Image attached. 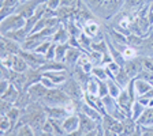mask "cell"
Here are the masks:
<instances>
[{"label":"cell","instance_id":"18","mask_svg":"<svg viewBox=\"0 0 153 136\" xmlns=\"http://www.w3.org/2000/svg\"><path fill=\"white\" fill-rule=\"evenodd\" d=\"M81 112H82V113H85L86 116H89V117L94 118L96 121L101 123V120H102V114L100 113V112L97 110L96 108H93L92 105L86 104L85 101H82V104H81Z\"/></svg>","mask_w":153,"mask_h":136},{"label":"cell","instance_id":"33","mask_svg":"<svg viewBox=\"0 0 153 136\" xmlns=\"http://www.w3.org/2000/svg\"><path fill=\"white\" fill-rule=\"evenodd\" d=\"M122 54H123V57H124V60H126V61H127V60H133V59H135V57H137V54H138L137 48L127 45V46L122 51Z\"/></svg>","mask_w":153,"mask_h":136},{"label":"cell","instance_id":"47","mask_svg":"<svg viewBox=\"0 0 153 136\" xmlns=\"http://www.w3.org/2000/svg\"><path fill=\"white\" fill-rule=\"evenodd\" d=\"M0 1H4V0H0Z\"/></svg>","mask_w":153,"mask_h":136},{"label":"cell","instance_id":"15","mask_svg":"<svg viewBox=\"0 0 153 136\" xmlns=\"http://www.w3.org/2000/svg\"><path fill=\"white\" fill-rule=\"evenodd\" d=\"M81 53H82V49L81 48H76V46H71L68 48L67 51V54H66V60H64V64L67 67H74L76 65V61L79 59Z\"/></svg>","mask_w":153,"mask_h":136},{"label":"cell","instance_id":"11","mask_svg":"<svg viewBox=\"0 0 153 136\" xmlns=\"http://www.w3.org/2000/svg\"><path fill=\"white\" fill-rule=\"evenodd\" d=\"M79 128V114H70L63 120V129L66 135H73Z\"/></svg>","mask_w":153,"mask_h":136},{"label":"cell","instance_id":"38","mask_svg":"<svg viewBox=\"0 0 153 136\" xmlns=\"http://www.w3.org/2000/svg\"><path fill=\"white\" fill-rule=\"evenodd\" d=\"M55 56H56V44L52 42L48 52L45 53V57H47V60H55Z\"/></svg>","mask_w":153,"mask_h":136},{"label":"cell","instance_id":"40","mask_svg":"<svg viewBox=\"0 0 153 136\" xmlns=\"http://www.w3.org/2000/svg\"><path fill=\"white\" fill-rule=\"evenodd\" d=\"M14 106V104H11V102L8 101H4V99H1V104H0V113L1 114H6L7 112L10 110V109Z\"/></svg>","mask_w":153,"mask_h":136},{"label":"cell","instance_id":"10","mask_svg":"<svg viewBox=\"0 0 153 136\" xmlns=\"http://www.w3.org/2000/svg\"><path fill=\"white\" fill-rule=\"evenodd\" d=\"M124 71L128 74V76H130L131 79H135V78H138V75L141 74V71H142V61H141V59H133V60H127L126 61V64L123 65Z\"/></svg>","mask_w":153,"mask_h":136},{"label":"cell","instance_id":"39","mask_svg":"<svg viewBox=\"0 0 153 136\" xmlns=\"http://www.w3.org/2000/svg\"><path fill=\"white\" fill-rule=\"evenodd\" d=\"M45 3H47V7L51 10H59L62 6V0H45Z\"/></svg>","mask_w":153,"mask_h":136},{"label":"cell","instance_id":"46","mask_svg":"<svg viewBox=\"0 0 153 136\" xmlns=\"http://www.w3.org/2000/svg\"><path fill=\"white\" fill-rule=\"evenodd\" d=\"M22 1H26V0H21V3H22Z\"/></svg>","mask_w":153,"mask_h":136},{"label":"cell","instance_id":"35","mask_svg":"<svg viewBox=\"0 0 153 136\" xmlns=\"http://www.w3.org/2000/svg\"><path fill=\"white\" fill-rule=\"evenodd\" d=\"M108 85H107V80H100L99 79V97L102 98L105 95H108Z\"/></svg>","mask_w":153,"mask_h":136},{"label":"cell","instance_id":"26","mask_svg":"<svg viewBox=\"0 0 153 136\" xmlns=\"http://www.w3.org/2000/svg\"><path fill=\"white\" fill-rule=\"evenodd\" d=\"M68 48H70V44H56V56H55V60L59 61V63H64Z\"/></svg>","mask_w":153,"mask_h":136},{"label":"cell","instance_id":"20","mask_svg":"<svg viewBox=\"0 0 153 136\" xmlns=\"http://www.w3.org/2000/svg\"><path fill=\"white\" fill-rule=\"evenodd\" d=\"M4 35H6V37H8V38H11V40H14V41H16L18 44L22 45L23 42H25V40L27 38L29 32L26 30L25 27H22V29H18V30H14V32L7 33V34H4Z\"/></svg>","mask_w":153,"mask_h":136},{"label":"cell","instance_id":"34","mask_svg":"<svg viewBox=\"0 0 153 136\" xmlns=\"http://www.w3.org/2000/svg\"><path fill=\"white\" fill-rule=\"evenodd\" d=\"M140 48L146 52L148 56H149V57H152V56H153V37L146 38V40H143L142 45H141Z\"/></svg>","mask_w":153,"mask_h":136},{"label":"cell","instance_id":"16","mask_svg":"<svg viewBox=\"0 0 153 136\" xmlns=\"http://www.w3.org/2000/svg\"><path fill=\"white\" fill-rule=\"evenodd\" d=\"M150 89H152L150 82L142 79V78H135V79H134V91H135L137 98L141 97V95H143L145 93H148Z\"/></svg>","mask_w":153,"mask_h":136},{"label":"cell","instance_id":"32","mask_svg":"<svg viewBox=\"0 0 153 136\" xmlns=\"http://www.w3.org/2000/svg\"><path fill=\"white\" fill-rule=\"evenodd\" d=\"M92 75L94 76V78H97V79L100 80H107L108 79V75H107V72H105V67L104 65H94L92 70Z\"/></svg>","mask_w":153,"mask_h":136},{"label":"cell","instance_id":"5","mask_svg":"<svg viewBox=\"0 0 153 136\" xmlns=\"http://www.w3.org/2000/svg\"><path fill=\"white\" fill-rule=\"evenodd\" d=\"M78 114H79V128H78V131H75L73 135H89L90 132H93L96 128L99 127L100 123L96 121L94 118L86 116L82 112H79Z\"/></svg>","mask_w":153,"mask_h":136},{"label":"cell","instance_id":"41","mask_svg":"<svg viewBox=\"0 0 153 136\" xmlns=\"http://www.w3.org/2000/svg\"><path fill=\"white\" fill-rule=\"evenodd\" d=\"M41 83L45 86V87H47L48 90H49V89H55V87H57V86L55 85V83L52 82V80L49 79L48 76H45V75H42V78H41Z\"/></svg>","mask_w":153,"mask_h":136},{"label":"cell","instance_id":"19","mask_svg":"<svg viewBox=\"0 0 153 136\" xmlns=\"http://www.w3.org/2000/svg\"><path fill=\"white\" fill-rule=\"evenodd\" d=\"M82 27H83V33H85V34H88L90 38H93V40H94V38L100 34V25L96 22L94 19L88 21V22H86Z\"/></svg>","mask_w":153,"mask_h":136},{"label":"cell","instance_id":"30","mask_svg":"<svg viewBox=\"0 0 153 136\" xmlns=\"http://www.w3.org/2000/svg\"><path fill=\"white\" fill-rule=\"evenodd\" d=\"M14 135H18V136H34L36 132H34V129H33V127L30 125V124H23V125H21L19 128H16V129L14 131Z\"/></svg>","mask_w":153,"mask_h":136},{"label":"cell","instance_id":"24","mask_svg":"<svg viewBox=\"0 0 153 136\" xmlns=\"http://www.w3.org/2000/svg\"><path fill=\"white\" fill-rule=\"evenodd\" d=\"M19 93H21V91H19L15 86L11 83V85H10V87H8V90H7V91L4 93L3 95H1V99H4V101H8V102H11V104H15V101H16V98H18Z\"/></svg>","mask_w":153,"mask_h":136},{"label":"cell","instance_id":"28","mask_svg":"<svg viewBox=\"0 0 153 136\" xmlns=\"http://www.w3.org/2000/svg\"><path fill=\"white\" fill-rule=\"evenodd\" d=\"M22 113H23V109H21V108H18V106H15V105H14L13 108H11V109H10V110L6 113V116L10 118V120H11L13 125L15 127V124L18 123V120L21 118Z\"/></svg>","mask_w":153,"mask_h":136},{"label":"cell","instance_id":"14","mask_svg":"<svg viewBox=\"0 0 153 136\" xmlns=\"http://www.w3.org/2000/svg\"><path fill=\"white\" fill-rule=\"evenodd\" d=\"M68 41H70V33L67 30L66 25L60 23V26L57 27L56 33L52 37V42H55V44H68Z\"/></svg>","mask_w":153,"mask_h":136},{"label":"cell","instance_id":"21","mask_svg":"<svg viewBox=\"0 0 153 136\" xmlns=\"http://www.w3.org/2000/svg\"><path fill=\"white\" fill-rule=\"evenodd\" d=\"M101 99H102V104H104L105 113L114 114V112L119 108L118 101H116V98H114L112 95H109V94H108V95H105V97H102Z\"/></svg>","mask_w":153,"mask_h":136},{"label":"cell","instance_id":"37","mask_svg":"<svg viewBox=\"0 0 153 136\" xmlns=\"http://www.w3.org/2000/svg\"><path fill=\"white\" fill-rule=\"evenodd\" d=\"M42 135H55L53 125H52V123H51V120H49V118L45 121L44 127H42Z\"/></svg>","mask_w":153,"mask_h":136},{"label":"cell","instance_id":"7","mask_svg":"<svg viewBox=\"0 0 153 136\" xmlns=\"http://www.w3.org/2000/svg\"><path fill=\"white\" fill-rule=\"evenodd\" d=\"M19 54L25 59L26 63L29 64V67L33 68V70H38V68H40L42 64H45V61H47V57H45L44 54H40L34 51L29 52V51H23L22 49V51L19 52Z\"/></svg>","mask_w":153,"mask_h":136},{"label":"cell","instance_id":"27","mask_svg":"<svg viewBox=\"0 0 153 136\" xmlns=\"http://www.w3.org/2000/svg\"><path fill=\"white\" fill-rule=\"evenodd\" d=\"M137 131V121H134L131 117L123 120V135H134Z\"/></svg>","mask_w":153,"mask_h":136},{"label":"cell","instance_id":"25","mask_svg":"<svg viewBox=\"0 0 153 136\" xmlns=\"http://www.w3.org/2000/svg\"><path fill=\"white\" fill-rule=\"evenodd\" d=\"M30 67L29 64L26 63V60L23 59L21 54H16L15 56V60H14V65H13V70L16 71V72H26Z\"/></svg>","mask_w":153,"mask_h":136},{"label":"cell","instance_id":"44","mask_svg":"<svg viewBox=\"0 0 153 136\" xmlns=\"http://www.w3.org/2000/svg\"><path fill=\"white\" fill-rule=\"evenodd\" d=\"M148 19H149L150 25H153V10H149V11H148Z\"/></svg>","mask_w":153,"mask_h":136},{"label":"cell","instance_id":"31","mask_svg":"<svg viewBox=\"0 0 153 136\" xmlns=\"http://www.w3.org/2000/svg\"><path fill=\"white\" fill-rule=\"evenodd\" d=\"M14 128L13 123L7 117L6 114H1V117H0V132L3 133V135H7L10 131Z\"/></svg>","mask_w":153,"mask_h":136},{"label":"cell","instance_id":"29","mask_svg":"<svg viewBox=\"0 0 153 136\" xmlns=\"http://www.w3.org/2000/svg\"><path fill=\"white\" fill-rule=\"evenodd\" d=\"M107 85H108V91H109V95H112L114 98H118V95L120 94V91L123 89H122L120 86L116 83V80L112 79V78H109V79H107Z\"/></svg>","mask_w":153,"mask_h":136},{"label":"cell","instance_id":"17","mask_svg":"<svg viewBox=\"0 0 153 136\" xmlns=\"http://www.w3.org/2000/svg\"><path fill=\"white\" fill-rule=\"evenodd\" d=\"M73 76L75 78L78 82L81 83V85L83 86V89H85L86 83L89 82V79L92 78V74L86 72L85 70H83L81 65H74V70H73Z\"/></svg>","mask_w":153,"mask_h":136},{"label":"cell","instance_id":"45","mask_svg":"<svg viewBox=\"0 0 153 136\" xmlns=\"http://www.w3.org/2000/svg\"><path fill=\"white\" fill-rule=\"evenodd\" d=\"M150 85H152V87H153V79H152V80H150Z\"/></svg>","mask_w":153,"mask_h":136},{"label":"cell","instance_id":"12","mask_svg":"<svg viewBox=\"0 0 153 136\" xmlns=\"http://www.w3.org/2000/svg\"><path fill=\"white\" fill-rule=\"evenodd\" d=\"M44 108H45V112H47L48 118H53V120H64L67 116H70L64 106H44Z\"/></svg>","mask_w":153,"mask_h":136},{"label":"cell","instance_id":"3","mask_svg":"<svg viewBox=\"0 0 153 136\" xmlns=\"http://www.w3.org/2000/svg\"><path fill=\"white\" fill-rule=\"evenodd\" d=\"M25 26H26V19L22 15L14 12L1 19V22H0V32H1V35H4L10 32L25 27Z\"/></svg>","mask_w":153,"mask_h":136},{"label":"cell","instance_id":"22","mask_svg":"<svg viewBox=\"0 0 153 136\" xmlns=\"http://www.w3.org/2000/svg\"><path fill=\"white\" fill-rule=\"evenodd\" d=\"M115 80H116V83H118L119 86H120L122 89H126L128 85H130V82L133 79H131L130 76H128V74L124 71V68H122L120 71H119L116 75H115V78H114Z\"/></svg>","mask_w":153,"mask_h":136},{"label":"cell","instance_id":"4","mask_svg":"<svg viewBox=\"0 0 153 136\" xmlns=\"http://www.w3.org/2000/svg\"><path fill=\"white\" fill-rule=\"evenodd\" d=\"M59 87H60L63 91H66L67 94H68V97L73 98V99L82 101L83 97H85V89H83V86L81 85V83L74 78V76L67 78L66 82L62 83Z\"/></svg>","mask_w":153,"mask_h":136},{"label":"cell","instance_id":"2","mask_svg":"<svg viewBox=\"0 0 153 136\" xmlns=\"http://www.w3.org/2000/svg\"><path fill=\"white\" fill-rule=\"evenodd\" d=\"M70 99L66 91H63L60 87H55L48 90L45 97L41 99V104L44 106H64Z\"/></svg>","mask_w":153,"mask_h":136},{"label":"cell","instance_id":"8","mask_svg":"<svg viewBox=\"0 0 153 136\" xmlns=\"http://www.w3.org/2000/svg\"><path fill=\"white\" fill-rule=\"evenodd\" d=\"M21 51H22V45L21 44H18L16 41L6 37V35H1V54H19Z\"/></svg>","mask_w":153,"mask_h":136},{"label":"cell","instance_id":"36","mask_svg":"<svg viewBox=\"0 0 153 136\" xmlns=\"http://www.w3.org/2000/svg\"><path fill=\"white\" fill-rule=\"evenodd\" d=\"M51 44H52V41H44V42H41V44L38 45L37 48L34 49V52H37V53H40V54H44L45 56V53L48 52V49H49V46H51Z\"/></svg>","mask_w":153,"mask_h":136},{"label":"cell","instance_id":"6","mask_svg":"<svg viewBox=\"0 0 153 136\" xmlns=\"http://www.w3.org/2000/svg\"><path fill=\"white\" fill-rule=\"evenodd\" d=\"M45 0H26V1H22L19 3V6L16 7L15 12L22 15L25 19H29L30 16H33L37 11L38 6L41 3H44Z\"/></svg>","mask_w":153,"mask_h":136},{"label":"cell","instance_id":"13","mask_svg":"<svg viewBox=\"0 0 153 136\" xmlns=\"http://www.w3.org/2000/svg\"><path fill=\"white\" fill-rule=\"evenodd\" d=\"M67 70V65L64 63H59L56 60H47L45 64H42L38 71L41 74L45 72H55V71H66Z\"/></svg>","mask_w":153,"mask_h":136},{"label":"cell","instance_id":"1","mask_svg":"<svg viewBox=\"0 0 153 136\" xmlns=\"http://www.w3.org/2000/svg\"><path fill=\"white\" fill-rule=\"evenodd\" d=\"M94 16L108 21L123 8L126 0H83Z\"/></svg>","mask_w":153,"mask_h":136},{"label":"cell","instance_id":"23","mask_svg":"<svg viewBox=\"0 0 153 136\" xmlns=\"http://www.w3.org/2000/svg\"><path fill=\"white\" fill-rule=\"evenodd\" d=\"M145 109H146V106H143L142 104H141L138 99H135L133 104V106H131V112H130V117L133 118L134 121H137L138 118L142 116V113L145 112Z\"/></svg>","mask_w":153,"mask_h":136},{"label":"cell","instance_id":"42","mask_svg":"<svg viewBox=\"0 0 153 136\" xmlns=\"http://www.w3.org/2000/svg\"><path fill=\"white\" fill-rule=\"evenodd\" d=\"M10 85H11V82H10V80H7V79H1V80H0V95H3L4 93L8 90Z\"/></svg>","mask_w":153,"mask_h":136},{"label":"cell","instance_id":"43","mask_svg":"<svg viewBox=\"0 0 153 136\" xmlns=\"http://www.w3.org/2000/svg\"><path fill=\"white\" fill-rule=\"evenodd\" d=\"M81 0H62L60 7H76Z\"/></svg>","mask_w":153,"mask_h":136},{"label":"cell","instance_id":"9","mask_svg":"<svg viewBox=\"0 0 153 136\" xmlns=\"http://www.w3.org/2000/svg\"><path fill=\"white\" fill-rule=\"evenodd\" d=\"M26 91L29 93V97H30L32 102H41V99L44 98L45 94L48 93V89L41 82H38V83L32 85Z\"/></svg>","mask_w":153,"mask_h":136}]
</instances>
